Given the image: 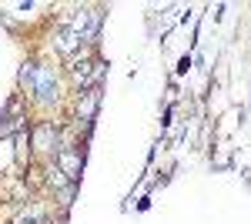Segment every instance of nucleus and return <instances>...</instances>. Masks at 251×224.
I'll return each mask as SVG.
<instances>
[{
  "mask_svg": "<svg viewBox=\"0 0 251 224\" xmlns=\"http://www.w3.org/2000/svg\"><path fill=\"white\" fill-rule=\"evenodd\" d=\"M20 80H24V84H30L40 100H54V94H57L54 74H50L47 67H40V64H27V67L20 71Z\"/></svg>",
  "mask_w": 251,
  "mask_h": 224,
  "instance_id": "f257e3e1",
  "label": "nucleus"
},
{
  "mask_svg": "<svg viewBox=\"0 0 251 224\" xmlns=\"http://www.w3.org/2000/svg\"><path fill=\"white\" fill-rule=\"evenodd\" d=\"M97 27H100V14L80 10V14H74V20H71V34H74L77 40H91L97 34Z\"/></svg>",
  "mask_w": 251,
  "mask_h": 224,
  "instance_id": "f03ea898",
  "label": "nucleus"
},
{
  "mask_svg": "<svg viewBox=\"0 0 251 224\" xmlns=\"http://www.w3.org/2000/svg\"><path fill=\"white\" fill-rule=\"evenodd\" d=\"M60 174H67L71 181H77V174H80V154H74V150H60Z\"/></svg>",
  "mask_w": 251,
  "mask_h": 224,
  "instance_id": "7ed1b4c3",
  "label": "nucleus"
},
{
  "mask_svg": "<svg viewBox=\"0 0 251 224\" xmlns=\"http://www.w3.org/2000/svg\"><path fill=\"white\" fill-rule=\"evenodd\" d=\"M50 141H57V131H54V124H44L34 131V144L37 148H50Z\"/></svg>",
  "mask_w": 251,
  "mask_h": 224,
  "instance_id": "20e7f679",
  "label": "nucleus"
},
{
  "mask_svg": "<svg viewBox=\"0 0 251 224\" xmlns=\"http://www.w3.org/2000/svg\"><path fill=\"white\" fill-rule=\"evenodd\" d=\"M94 111H97V91H87V94H84V104L77 107V114L84 117V121H91Z\"/></svg>",
  "mask_w": 251,
  "mask_h": 224,
  "instance_id": "39448f33",
  "label": "nucleus"
},
{
  "mask_svg": "<svg viewBox=\"0 0 251 224\" xmlns=\"http://www.w3.org/2000/svg\"><path fill=\"white\" fill-rule=\"evenodd\" d=\"M37 224H47V221H37Z\"/></svg>",
  "mask_w": 251,
  "mask_h": 224,
  "instance_id": "423d86ee",
  "label": "nucleus"
}]
</instances>
